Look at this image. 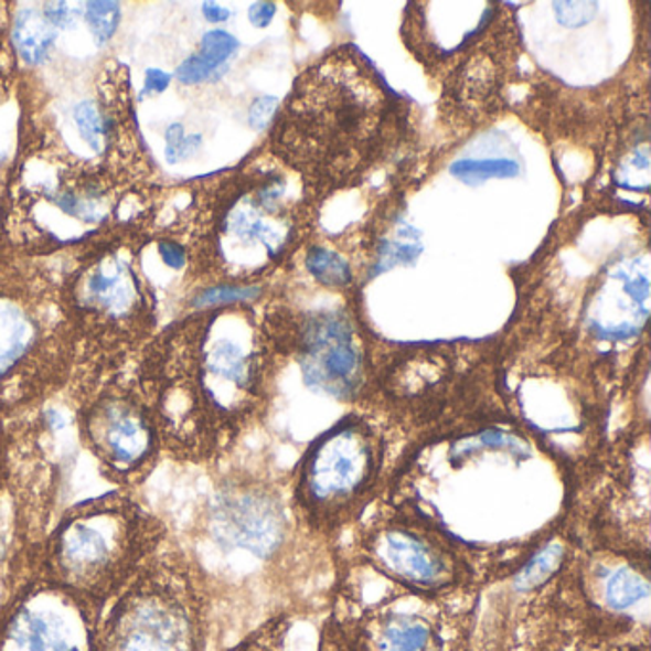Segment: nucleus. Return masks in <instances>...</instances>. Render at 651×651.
Returning <instances> with one entry per match:
<instances>
[{
	"label": "nucleus",
	"mask_w": 651,
	"mask_h": 651,
	"mask_svg": "<svg viewBox=\"0 0 651 651\" xmlns=\"http://www.w3.org/2000/svg\"><path fill=\"white\" fill-rule=\"evenodd\" d=\"M239 50V41L224 29H213L201 39L198 56L214 67H226V62Z\"/></svg>",
	"instance_id": "17"
},
{
	"label": "nucleus",
	"mask_w": 651,
	"mask_h": 651,
	"mask_svg": "<svg viewBox=\"0 0 651 651\" xmlns=\"http://www.w3.org/2000/svg\"><path fill=\"white\" fill-rule=\"evenodd\" d=\"M205 485L185 516L163 514L170 535L192 559L206 590L222 577L253 566L276 567L289 559L292 537H300L289 497L263 468L232 465V459L198 470Z\"/></svg>",
	"instance_id": "4"
},
{
	"label": "nucleus",
	"mask_w": 651,
	"mask_h": 651,
	"mask_svg": "<svg viewBox=\"0 0 651 651\" xmlns=\"http://www.w3.org/2000/svg\"><path fill=\"white\" fill-rule=\"evenodd\" d=\"M451 174L460 182L476 185L495 178L517 177L520 164L514 159H465L451 167Z\"/></svg>",
	"instance_id": "15"
},
{
	"label": "nucleus",
	"mask_w": 651,
	"mask_h": 651,
	"mask_svg": "<svg viewBox=\"0 0 651 651\" xmlns=\"http://www.w3.org/2000/svg\"><path fill=\"white\" fill-rule=\"evenodd\" d=\"M556 18L566 28H583L598 14L596 2H556Z\"/></svg>",
	"instance_id": "19"
},
{
	"label": "nucleus",
	"mask_w": 651,
	"mask_h": 651,
	"mask_svg": "<svg viewBox=\"0 0 651 651\" xmlns=\"http://www.w3.org/2000/svg\"><path fill=\"white\" fill-rule=\"evenodd\" d=\"M86 25L98 46L109 43L121 22V4L119 2H86Z\"/></svg>",
	"instance_id": "16"
},
{
	"label": "nucleus",
	"mask_w": 651,
	"mask_h": 651,
	"mask_svg": "<svg viewBox=\"0 0 651 651\" xmlns=\"http://www.w3.org/2000/svg\"><path fill=\"white\" fill-rule=\"evenodd\" d=\"M102 613L35 580H20L0 621V651H93Z\"/></svg>",
	"instance_id": "11"
},
{
	"label": "nucleus",
	"mask_w": 651,
	"mask_h": 651,
	"mask_svg": "<svg viewBox=\"0 0 651 651\" xmlns=\"http://www.w3.org/2000/svg\"><path fill=\"white\" fill-rule=\"evenodd\" d=\"M169 537L167 517L143 491L106 489L65 506L15 556V574L104 613Z\"/></svg>",
	"instance_id": "2"
},
{
	"label": "nucleus",
	"mask_w": 651,
	"mask_h": 651,
	"mask_svg": "<svg viewBox=\"0 0 651 651\" xmlns=\"http://www.w3.org/2000/svg\"><path fill=\"white\" fill-rule=\"evenodd\" d=\"M8 476H10V430L7 423L0 420V504L7 493Z\"/></svg>",
	"instance_id": "23"
},
{
	"label": "nucleus",
	"mask_w": 651,
	"mask_h": 651,
	"mask_svg": "<svg viewBox=\"0 0 651 651\" xmlns=\"http://www.w3.org/2000/svg\"><path fill=\"white\" fill-rule=\"evenodd\" d=\"M386 439L375 423L346 415L319 434L289 478V509L306 538L329 548L362 522L386 478Z\"/></svg>",
	"instance_id": "5"
},
{
	"label": "nucleus",
	"mask_w": 651,
	"mask_h": 651,
	"mask_svg": "<svg viewBox=\"0 0 651 651\" xmlns=\"http://www.w3.org/2000/svg\"><path fill=\"white\" fill-rule=\"evenodd\" d=\"M203 15H205L206 20L211 23H224L230 20L232 12L226 10V8L214 4V2H205V4H203Z\"/></svg>",
	"instance_id": "26"
},
{
	"label": "nucleus",
	"mask_w": 651,
	"mask_h": 651,
	"mask_svg": "<svg viewBox=\"0 0 651 651\" xmlns=\"http://www.w3.org/2000/svg\"><path fill=\"white\" fill-rule=\"evenodd\" d=\"M277 107H279V99L271 98V96H264V98L256 99L255 104L250 106L248 111V122L255 130H264L268 127L269 121L274 119Z\"/></svg>",
	"instance_id": "20"
},
{
	"label": "nucleus",
	"mask_w": 651,
	"mask_h": 651,
	"mask_svg": "<svg viewBox=\"0 0 651 651\" xmlns=\"http://www.w3.org/2000/svg\"><path fill=\"white\" fill-rule=\"evenodd\" d=\"M172 75L170 73L161 72V70H148L146 73V81H143V96H156L167 90V86L170 85Z\"/></svg>",
	"instance_id": "24"
},
{
	"label": "nucleus",
	"mask_w": 651,
	"mask_h": 651,
	"mask_svg": "<svg viewBox=\"0 0 651 651\" xmlns=\"http://www.w3.org/2000/svg\"><path fill=\"white\" fill-rule=\"evenodd\" d=\"M75 346L60 285L0 281V420L15 423L70 388Z\"/></svg>",
	"instance_id": "6"
},
{
	"label": "nucleus",
	"mask_w": 651,
	"mask_h": 651,
	"mask_svg": "<svg viewBox=\"0 0 651 651\" xmlns=\"http://www.w3.org/2000/svg\"><path fill=\"white\" fill-rule=\"evenodd\" d=\"M43 12L46 20L56 29L72 28L77 14V10H72L67 2H44Z\"/></svg>",
	"instance_id": "22"
},
{
	"label": "nucleus",
	"mask_w": 651,
	"mask_h": 651,
	"mask_svg": "<svg viewBox=\"0 0 651 651\" xmlns=\"http://www.w3.org/2000/svg\"><path fill=\"white\" fill-rule=\"evenodd\" d=\"M279 354L250 305L190 312L161 327L128 376L156 418L164 462L213 470L264 417Z\"/></svg>",
	"instance_id": "1"
},
{
	"label": "nucleus",
	"mask_w": 651,
	"mask_h": 651,
	"mask_svg": "<svg viewBox=\"0 0 651 651\" xmlns=\"http://www.w3.org/2000/svg\"><path fill=\"white\" fill-rule=\"evenodd\" d=\"M57 31L46 20L43 4L39 7L22 8L15 12L14 25H12V43L15 54L22 57L28 65L43 64L50 56V50L57 39Z\"/></svg>",
	"instance_id": "12"
},
{
	"label": "nucleus",
	"mask_w": 651,
	"mask_h": 651,
	"mask_svg": "<svg viewBox=\"0 0 651 651\" xmlns=\"http://www.w3.org/2000/svg\"><path fill=\"white\" fill-rule=\"evenodd\" d=\"M157 250H159V256L167 268L174 269V271L185 268L188 253H185L184 245H180L174 239H161L157 243Z\"/></svg>",
	"instance_id": "21"
},
{
	"label": "nucleus",
	"mask_w": 651,
	"mask_h": 651,
	"mask_svg": "<svg viewBox=\"0 0 651 651\" xmlns=\"http://www.w3.org/2000/svg\"><path fill=\"white\" fill-rule=\"evenodd\" d=\"M306 269L319 285L329 289H348L352 284V269L346 260L326 247L310 248L306 255Z\"/></svg>",
	"instance_id": "14"
},
{
	"label": "nucleus",
	"mask_w": 651,
	"mask_h": 651,
	"mask_svg": "<svg viewBox=\"0 0 651 651\" xmlns=\"http://www.w3.org/2000/svg\"><path fill=\"white\" fill-rule=\"evenodd\" d=\"M277 7L274 2H256L248 10V22L255 28H268L271 20L276 18Z\"/></svg>",
	"instance_id": "25"
},
{
	"label": "nucleus",
	"mask_w": 651,
	"mask_h": 651,
	"mask_svg": "<svg viewBox=\"0 0 651 651\" xmlns=\"http://www.w3.org/2000/svg\"><path fill=\"white\" fill-rule=\"evenodd\" d=\"M271 344L279 355H292L306 386L339 402H355L367 383V355L354 319L344 310L300 313L284 323L266 316Z\"/></svg>",
	"instance_id": "10"
},
{
	"label": "nucleus",
	"mask_w": 651,
	"mask_h": 651,
	"mask_svg": "<svg viewBox=\"0 0 651 651\" xmlns=\"http://www.w3.org/2000/svg\"><path fill=\"white\" fill-rule=\"evenodd\" d=\"M392 93L360 52L340 50L298 78L277 125L306 180L334 185L365 174L388 140Z\"/></svg>",
	"instance_id": "3"
},
{
	"label": "nucleus",
	"mask_w": 651,
	"mask_h": 651,
	"mask_svg": "<svg viewBox=\"0 0 651 651\" xmlns=\"http://www.w3.org/2000/svg\"><path fill=\"white\" fill-rule=\"evenodd\" d=\"M355 548L365 566L410 595L449 598L480 580L470 545L415 504L381 512L360 531Z\"/></svg>",
	"instance_id": "8"
},
{
	"label": "nucleus",
	"mask_w": 651,
	"mask_h": 651,
	"mask_svg": "<svg viewBox=\"0 0 651 651\" xmlns=\"http://www.w3.org/2000/svg\"><path fill=\"white\" fill-rule=\"evenodd\" d=\"M569 545L564 538H551L545 545L533 548L524 564L512 574V587L517 595H530L551 585L569 559Z\"/></svg>",
	"instance_id": "13"
},
{
	"label": "nucleus",
	"mask_w": 651,
	"mask_h": 651,
	"mask_svg": "<svg viewBox=\"0 0 651 651\" xmlns=\"http://www.w3.org/2000/svg\"><path fill=\"white\" fill-rule=\"evenodd\" d=\"M211 595L170 535L99 617L93 651H205Z\"/></svg>",
	"instance_id": "7"
},
{
	"label": "nucleus",
	"mask_w": 651,
	"mask_h": 651,
	"mask_svg": "<svg viewBox=\"0 0 651 651\" xmlns=\"http://www.w3.org/2000/svg\"><path fill=\"white\" fill-rule=\"evenodd\" d=\"M224 72H226V67H214V65L205 62L203 57L193 54V56L185 57L184 62L178 65L177 78L182 85H201L206 81L218 78Z\"/></svg>",
	"instance_id": "18"
},
{
	"label": "nucleus",
	"mask_w": 651,
	"mask_h": 651,
	"mask_svg": "<svg viewBox=\"0 0 651 651\" xmlns=\"http://www.w3.org/2000/svg\"><path fill=\"white\" fill-rule=\"evenodd\" d=\"M81 449L109 489L143 491L164 465L163 447L146 399L128 373L73 405Z\"/></svg>",
	"instance_id": "9"
}]
</instances>
